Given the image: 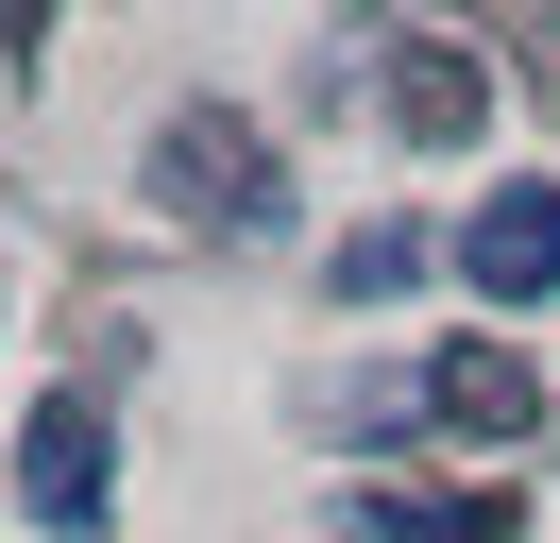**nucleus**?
Instances as JSON below:
<instances>
[{"label":"nucleus","instance_id":"f257e3e1","mask_svg":"<svg viewBox=\"0 0 560 543\" xmlns=\"http://www.w3.org/2000/svg\"><path fill=\"white\" fill-rule=\"evenodd\" d=\"M153 204H171V221H205V238H289V170H272V136L221 119V102H187V119L153 136Z\"/></svg>","mask_w":560,"mask_h":543},{"label":"nucleus","instance_id":"f03ea898","mask_svg":"<svg viewBox=\"0 0 560 543\" xmlns=\"http://www.w3.org/2000/svg\"><path fill=\"white\" fill-rule=\"evenodd\" d=\"M18 509H35L51 543H103V527H119V441H103L85 391H51L35 425H18Z\"/></svg>","mask_w":560,"mask_h":543},{"label":"nucleus","instance_id":"7ed1b4c3","mask_svg":"<svg viewBox=\"0 0 560 543\" xmlns=\"http://www.w3.org/2000/svg\"><path fill=\"white\" fill-rule=\"evenodd\" d=\"M458 272H476V305H560V187H492L458 221Z\"/></svg>","mask_w":560,"mask_h":543},{"label":"nucleus","instance_id":"20e7f679","mask_svg":"<svg viewBox=\"0 0 560 543\" xmlns=\"http://www.w3.org/2000/svg\"><path fill=\"white\" fill-rule=\"evenodd\" d=\"M424 425H458V441H526V425H544V373H526L510 339H442V357H424Z\"/></svg>","mask_w":560,"mask_h":543},{"label":"nucleus","instance_id":"39448f33","mask_svg":"<svg viewBox=\"0 0 560 543\" xmlns=\"http://www.w3.org/2000/svg\"><path fill=\"white\" fill-rule=\"evenodd\" d=\"M390 119H408L424 153H458V136L492 119V68H476V51H442V34H390Z\"/></svg>","mask_w":560,"mask_h":543},{"label":"nucleus","instance_id":"423d86ee","mask_svg":"<svg viewBox=\"0 0 560 543\" xmlns=\"http://www.w3.org/2000/svg\"><path fill=\"white\" fill-rule=\"evenodd\" d=\"M340 527L357 543H510L526 509L510 493H340Z\"/></svg>","mask_w":560,"mask_h":543},{"label":"nucleus","instance_id":"0eeeda50","mask_svg":"<svg viewBox=\"0 0 560 543\" xmlns=\"http://www.w3.org/2000/svg\"><path fill=\"white\" fill-rule=\"evenodd\" d=\"M408 272H424V238H408V221H357V238H340V305H390Z\"/></svg>","mask_w":560,"mask_h":543}]
</instances>
